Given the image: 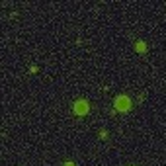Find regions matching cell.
<instances>
[{"instance_id": "obj_1", "label": "cell", "mask_w": 166, "mask_h": 166, "mask_svg": "<svg viewBox=\"0 0 166 166\" xmlns=\"http://www.w3.org/2000/svg\"><path fill=\"white\" fill-rule=\"evenodd\" d=\"M115 110L117 111H129L131 110V100L127 96H117V100H115Z\"/></svg>"}, {"instance_id": "obj_2", "label": "cell", "mask_w": 166, "mask_h": 166, "mask_svg": "<svg viewBox=\"0 0 166 166\" xmlns=\"http://www.w3.org/2000/svg\"><path fill=\"white\" fill-rule=\"evenodd\" d=\"M86 111H88V104H86L84 100H80V102H76V104H74V113L84 115Z\"/></svg>"}, {"instance_id": "obj_3", "label": "cell", "mask_w": 166, "mask_h": 166, "mask_svg": "<svg viewBox=\"0 0 166 166\" xmlns=\"http://www.w3.org/2000/svg\"><path fill=\"white\" fill-rule=\"evenodd\" d=\"M135 49H137L139 53H145V51H147V45H145L143 41H137V43H135Z\"/></svg>"}, {"instance_id": "obj_4", "label": "cell", "mask_w": 166, "mask_h": 166, "mask_svg": "<svg viewBox=\"0 0 166 166\" xmlns=\"http://www.w3.org/2000/svg\"><path fill=\"white\" fill-rule=\"evenodd\" d=\"M65 166H74V164H72V162H66V164H65Z\"/></svg>"}]
</instances>
